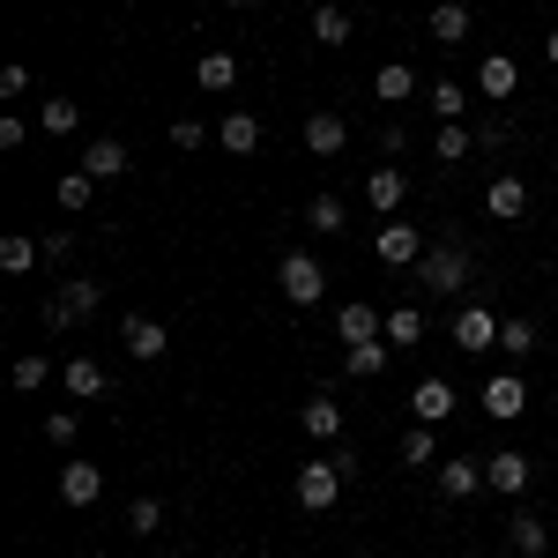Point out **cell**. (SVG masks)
Returning <instances> with one entry per match:
<instances>
[{
	"label": "cell",
	"instance_id": "47",
	"mask_svg": "<svg viewBox=\"0 0 558 558\" xmlns=\"http://www.w3.org/2000/svg\"><path fill=\"white\" fill-rule=\"evenodd\" d=\"M223 8H246V0H223Z\"/></svg>",
	"mask_w": 558,
	"mask_h": 558
},
{
	"label": "cell",
	"instance_id": "29",
	"mask_svg": "<svg viewBox=\"0 0 558 558\" xmlns=\"http://www.w3.org/2000/svg\"><path fill=\"white\" fill-rule=\"evenodd\" d=\"M52 194H60V209H68V216H83L89 202H97V179L75 165V172H60V186H52Z\"/></svg>",
	"mask_w": 558,
	"mask_h": 558
},
{
	"label": "cell",
	"instance_id": "13",
	"mask_svg": "<svg viewBox=\"0 0 558 558\" xmlns=\"http://www.w3.org/2000/svg\"><path fill=\"white\" fill-rule=\"evenodd\" d=\"M454 343L462 350H499V313H492V305H454Z\"/></svg>",
	"mask_w": 558,
	"mask_h": 558
},
{
	"label": "cell",
	"instance_id": "35",
	"mask_svg": "<svg viewBox=\"0 0 558 558\" xmlns=\"http://www.w3.org/2000/svg\"><path fill=\"white\" fill-rule=\"evenodd\" d=\"M8 380L23 387V395H38V387L52 380V365H45V350H23V357H15V365H8Z\"/></svg>",
	"mask_w": 558,
	"mask_h": 558
},
{
	"label": "cell",
	"instance_id": "43",
	"mask_svg": "<svg viewBox=\"0 0 558 558\" xmlns=\"http://www.w3.org/2000/svg\"><path fill=\"white\" fill-rule=\"evenodd\" d=\"M23 142H31V128H23V120H15V112H0V149H8V157H15V149H23Z\"/></svg>",
	"mask_w": 558,
	"mask_h": 558
},
{
	"label": "cell",
	"instance_id": "21",
	"mask_svg": "<svg viewBox=\"0 0 558 558\" xmlns=\"http://www.w3.org/2000/svg\"><path fill=\"white\" fill-rule=\"evenodd\" d=\"M507 544H514L521 558H544V551H551V529L529 514V507H514V514H507Z\"/></svg>",
	"mask_w": 558,
	"mask_h": 558
},
{
	"label": "cell",
	"instance_id": "37",
	"mask_svg": "<svg viewBox=\"0 0 558 558\" xmlns=\"http://www.w3.org/2000/svg\"><path fill=\"white\" fill-rule=\"evenodd\" d=\"M83 128V105L75 97H45V134H75Z\"/></svg>",
	"mask_w": 558,
	"mask_h": 558
},
{
	"label": "cell",
	"instance_id": "2",
	"mask_svg": "<svg viewBox=\"0 0 558 558\" xmlns=\"http://www.w3.org/2000/svg\"><path fill=\"white\" fill-rule=\"evenodd\" d=\"M357 476L350 454H320V462H299V507L305 514H328L336 499H343V484Z\"/></svg>",
	"mask_w": 558,
	"mask_h": 558
},
{
	"label": "cell",
	"instance_id": "9",
	"mask_svg": "<svg viewBox=\"0 0 558 558\" xmlns=\"http://www.w3.org/2000/svg\"><path fill=\"white\" fill-rule=\"evenodd\" d=\"M425 31H432V45H470V31H476V15H470V0H432V15H425Z\"/></svg>",
	"mask_w": 558,
	"mask_h": 558
},
{
	"label": "cell",
	"instance_id": "11",
	"mask_svg": "<svg viewBox=\"0 0 558 558\" xmlns=\"http://www.w3.org/2000/svg\"><path fill=\"white\" fill-rule=\"evenodd\" d=\"M484 209H492V223H521V216H529V179L499 172L492 186H484Z\"/></svg>",
	"mask_w": 558,
	"mask_h": 558
},
{
	"label": "cell",
	"instance_id": "12",
	"mask_svg": "<svg viewBox=\"0 0 558 558\" xmlns=\"http://www.w3.org/2000/svg\"><path fill=\"white\" fill-rule=\"evenodd\" d=\"M476 89H484L492 105H507V97L521 89V60L514 52H484V60H476Z\"/></svg>",
	"mask_w": 558,
	"mask_h": 558
},
{
	"label": "cell",
	"instance_id": "7",
	"mask_svg": "<svg viewBox=\"0 0 558 558\" xmlns=\"http://www.w3.org/2000/svg\"><path fill=\"white\" fill-rule=\"evenodd\" d=\"M120 343H128V357H142V365H165L172 336H165V320H149V313H128V320H120Z\"/></svg>",
	"mask_w": 558,
	"mask_h": 558
},
{
	"label": "cell",
	"instance_id": "42",
	"mask_svg": "<svg viewBox=\"0 0 558 558\" xmlns=\"http://www.w3.org/2000/svg\"><path fill=\"white\" fill-rule=\"evenodd\" d=\"M23 89H31V68H23V60H8V68H0V97H8V105H15V97H23Z\"/></svg>",
	"mask_w": 558,
	"mask_h": 558
},
{
	"label": "cell",
	"instance_id": "48",
	"mask_svg": "<svg viewBox=\"0 0 558 558\" xmlns=\"http://www.w3.org/2000/svg\"><path fill=\"white\" fill-rule=\"evenodd\" d=\"M313 8H328V0H313Z\"/></svg>",
	"mask_w": 558,
	"mask_h": 558
},
{
	"label": "cell",
	"instance_id": "14",
	"mask_svg": "<svg viewBox=\"0 0 558 558\" xmlns=\"http://www.w3.org/2000/svg\"><path fill=\"white\" fill-rule=\"evenodd\" d=\"M521 410H529V387H521V373H492V380H484V417L514 425Z\"/></svg>",
	"mask_w": 558,
	"mask_h": 558
},
{
	"label": "cell",
	"instance_id": "20",
	"mask_svg": "<svg viewBox=\"0 0 558 558\" xmlns=\"http://www.w3.org/2000/svg\"><path fill=\"white\" fill-rule=\"evenodd\" d=\"M97 492H105V470H97V462H68V470H60V499H68V507H97Z\"/></svg>",
	"mask_w": 558,
	"mask_h": 558
},
{
	"label": "cell",
	"instance_id": "16",
	"mask_svg": "<svg viewBox=\"0 0 558 558\" xmlns=\"http://www.w3.org/2000/svg\"><path fill=\"white\" fill-rule=\"evenodd\" d=\"M60 380H68V395H75V402H97V395H112V373H105L97 357H68V365H60Z\"/></svg>",
	"mask_w": 558,
	"mask_h": 558
},
{
	"label": "cell",
	"instance_id": "28",
	"mask_svg": "<svg viewBox=\"0 0 558 558\" xmlns=\"http://www.w3.org/2000/svg\"><path fill=\"white\" fill-rule=\"evenodd\" d=\"M387 350H395V343H350L343 350V373H350V380H380V373H387Z\"/></svg>",
	"mask_w": 558,
	"mask_h": 558
},
{
	"label": "cell",
	"instance_id": "1",
	"mask_svg": "<svg viewBox=\"0 0 558 558\" xmlns=\"http://www.w3.org/2000/svg\"><path fill=\"white\" fill-rule=\"evenodd\" d=\"M476 276V260L462 239H439V246H425V260H417V291H432V299H462Z\"/></svg>",
	"mask_w": 558,
	"mask_h": 558
},
{
	"label": "cell",
	"instance_id": "26",
	"mask_svg": "<svg viewBox=\"0 0 558 558\" xmlns=\"http://www.w3.org/2000/svg\"><path fill=\"white\" fill-rule=\"evenodd\" d=\"M216 134H223L231 157H254V149H260V120H254V112H223V128H216Z\"/></svg>",
	"mask_w": 558,
	"mask_h": 558
},
{
	"label": "cell",
	"instance_id": "34",
	"mask_svg": "<svg viewBox=\"0 0 558 558\" xmlns=\"http://www.w3.org/2000/svg\"><path fill=\"white\" fill-rule=\"evenodd\" d=\"M313 38H320V45H350V8H336V0L313 8Z\"/></svg>",
	"mask_w": 558,
	"mask_h": 558
},
{
	"label": "cell",
	"instance_id": "6",
	"mask_svg": "<svg viewBox=\"0 0 558 558\" xmlns=\"http://www.w3.org/2000/svg\"><path fill=\"white\" fill-rule=\"evenodd\" d=\"M75 165H83L97 186H112V179H128V172H134V157H128V142H120V134H97V142H89Z\"/></svg>",
	"mask_w": 558,
	"mask_h": 558
},
{
	"label": "cell",
	"instance_id": "19",
	"mask_svg": "<svg viewBox=\"0 0 558 558\" xmlns=\"http://www.w3.org/2000/svg\"><path fill=\"white\" fill-rule=\"evenodd\" d=\"M439 492H447V499H476V492H492V484H484V462H470V454L439 462Z\"/></svg>",
	"mask_w": 558,
	"mask_h": 558
},
{
	"label": "cell",
	"instance_id": "27",
	"mask_svg": "<svg viewBox=\"0 0 558 558\" xmlns=\"http://www.w3.org/2000/svg\"><path fill=\"white\" fill-rule=\"evenodd\" d=\"M439 462V425H410L402 432V470H432Z\"/></svg>",
	"mask_w": 558,
	"mask_h": 558
},
{
	"label": "cell",
	"instance_id": "46",
	"mask_svg": "<svg viewBox=\"0 0 558 558\" xmlns=\"http://www.w3.org/2000/svg\"><path fill=\"white\" fill-rule=\"evenodd\" d=\"M544 60H551V68H558V31H551V38H544Z\"/></svg>",
	"mask_w": 558,
	"mask_h": 558
},
{
	"label": "cell",
	"instance_id": "17",
	"mask_svg": "<svg viewBox=\"0 0 558 558\" xmlns=\"http://www.w3.org/2000/svg\"><path fill=\"white\" fill-rule=\"evenodd\" d=\"M343 142H350L343 112H313V120H305V149H313V157H343Z\"/></svg>",
	"mask_w": 558,
	"mask_h": 558
},
{
	"label": "cell",
	"instance_id": "24",
	"mask_svg": "<svg viewBox=\"0 0 558 558\" xmlns=\"http://www.w3.org/2000/svg\"><path fill=\"white\" fill-rule=\"evenodd\" d=\"M0 268H8V276H31V268H45L38 239H31V231H0Z\"/></svg>",
	"mask_w": 558,
	"mask_h": 558
},
{
	"label": "cell",
	"instance_id": "25",
	"mask_svg": "<svg viewBox=\"0 0 558 558\" xmlns=\"http://www.w3.org/2000/svg\"><path fill=\"white\" fill-rule=\"evenodd\" d=\"M387 343H425V305H387V328H380Z\"/></svg>",
	"mask_w": 558,
	"mask_h": 558
},
{
	"label": "cell",
	"instance_id": "41",
	"mask_svg": "<svg viewBox=\"0 0 558 558\" xmlns=\"http://www.w3.org/2000/svg\"><path fill=\"white\" fill-rule=\"evenodd\" d=\"M75 410H52V417H45V439H52V447H75Z\"/></svg>",
	"mask_w": 558,
	"mask_h": 558
},
{
	"label": "cell",
	"instance_id": "4",
	"mask_svg": "<svg viewBox=\"0 0 558 558\" xmlns=\"http://www.w3.org/2000/svg\"><path fill=\"white\" fill-rule=\"evenodd\" d=\"M484 484H492L499 499H529V484H536V462H529L521 447H499V454H484Z\"/></svg>",
	"mask_w": 558,
	"mask_h": 558
},
{
	"label": "cell",
	"instance_id": "23",
	"mask_svg": "<svg viewBox=\"0 0 558 558\" xmlns=\"http://www.w3.org/2000/svg\"><path fill=\"white\" fill-rule=\"evenodd\" d=\"M373 97H380V105H410V97H417V68H410V60H387L380 75H373Z\"/></svg>",
	"mask_w": 558,
	"mask_h": 558
},
{
	"label": "cell",
	"instance_id": "32",
	"mask_svg": "<svg viewBox=\"0 0 558 558\" xmlns=\"http://www.w3.org/2000/svg\"><path fill=\"white\" fill-rule=\"evenodd\" d=\"M60 299H68V313H75V320H89V313L105 305V283H97V276H75V283H60Z\"/></svg>",
	"mask_w": 558,
	"mask_h": 558
},
{
	"label": "cell",
	"instance_id": "10",
	"mask_svg": "<svg viewBox=\"0 0 558 558\" xmlns=\"http://www.w3.org/2000/svg\"><path fill=\"white\" fill-rule=\"evenodd\" d=\"M380 328H387V313H373V305H365V299H343V313H336V343H387V336H380Z\"/></svg>",
	"mask_w": 558,
	"mask_h": 558
},
{
	"label": "cell",
	"instance_id": "18",
	"mask_svg": "<svg viewBox=\"0 0 558 558\" xmlns=\"http://www.w3.org/2000/svg\"><path fill=\"white\" fill-rule=\"evenodd\" d=\"M194 83L209 89V97L239 89V52H231V45H223V52H202V60H194Z\"/></svg>",
	"mask_w": 558,
	"mask_h": 558
},
{
	"label": "cell",
	"instance_id": "15",
	"mask_svg": "<svg viewBox=\"0 0 558 558\" xmlns=\"http://www.w3.org/2000/svg\"><path fill=\"white\" fill-rule=\"evenodd\" d=\"M365 202H373L380 216H395L402 202H410V172H402V165H373V179H365Z\"/></svg>",
	"mask_w": 558,
	"mask_h": 558
},
{
	"label": "cell",
	"instance_id": "33",
	"mask_svg": "<svg viewBox=\"0 0 558 558\" xmlns=\"http://www.w3.org/2000/svg\"><path fill=\"white\" fill-rule=\"evenodd\" d=\"M470 149H476V134L462 128V120H454V128H439V134H432V157H439V165H462Z\"/></svg>",
	"mask_w": 558,
	"mask_h": 558
},
{
	"label": "cell",
	"instance_id": "5",
	"mask_svg": "<svg viewBox=\"0 0 558 558\" xmlns=\"http://www.w3.org/2000/svg\"><path fill=\"white\" fill-rule=\"evenodd\" d=\"M373 254H380L387 268H417V260H425V231L402 223V216H387L380 231H373Z\"/></svg>",
	"mask_w": 558,
	"mask_h": 558
},
{
	"label": "cell",
	"instance_id": "36",
	"mask_svg": "<svg viewBox=\"0 0 558 558\" xmlns=\"http://www.w3.org/2000/svg\"><path fill=\"white\" fill-rule=\"evenodd\" d=\"M499 350H507V357H529V350H536V320H529V313L499 320Z\"/></svg>",
	"mask_w": 558,
	"mask_h": 558
},
{
	"label": "cell",
	"instance_id": "30",
	"mask_svg": "<svg viewBox=\"0 0 558 558\" xmlns=\"http://www.w3.org/2000/svg\"><path fill=\"white\" fill-rule=\"evenodd\" d=\"M305 231L336 239V231H343V194H313V202H305Z\"/></svg>",
	"mask_w": 558,
	"mask_h": 558
},
{
	"label": "cell",
	"instance_id": "22",
	"mask_svg": "<svg viewBox=\"0 0 558 558\" xmlns=\"http://www.w3.org/2000/svg\"><path fill=\"white\" fill-rule=\"evenodd\" d=\"M299 425L313 432V439H343V402H336V395H305Z\"/></svg>",
	"mask_w": 558,
	"mask_h": 558
},
{
	"label": "cell",
	"instance_id": "40",
	"mask_svg": "<svg viewBox=\"0 0 558 558\" xmlns=\"http://www.w3.org/2000/svg\"><path fill=\"white\" fill-rule=\"evenodd\" d=\"M202 142H209V128H202V120H172V149H179V157H194Z\"/></svg>",
	"mask_w": 558,
	"mask_h": 558
},
{
	"label": "cell",
	"instance_id": "45",
	"mask_svg": "<svg viewBox=\"0 0 558 558\" xmlns=\"http://www.w3.org/2000/svg\"><path fill=\"white\" fill-rule=\"evenodd\" d=\"M380 149H387V157H402V149H410V134H402V120H387V128H380Z\"/></svg>",
	"mask_w": 558,
	"mask_h": 558
},
{
	"label": "cell",
	"instance_id": "39",
	"mask_svg": "<svg viewBox=\"0 0 558 558\" xmlns=\"http://www.w3.org/2000/svg\"><path fill=\"white\" fill-rule=\"evenodd\" d=\"M38 254H45V268H68V260H75V231H45Z\"/></svg>",
	"mask_w": 558,
	"mask_h": 558
},
{
	"label": "cell",
	"instance_id": "38",
	"mask_svg": "<svg viewBox=\"0 0 558 558\" xmlns=\"http://www.w3.org/2000/svg\"><path fill=\"white\" fill-rule=\"evenodd\" d=\"M128 529H134V536H157V529H165V507H157V499L142 492V499L128 507Z\"/></svg>",
	"mask_w": 558,
	"mask_h": 558
},
{
	"label": "cell",
	"instance_id": "44",
	"mask_svg": "<svg viewBox=\"0 0 558 558\" xmlns=\"http://www.w3.org/2000/svg\"><path fill=\"white\" fill-rule=\"evenodd\" d=\"M507 134H514L507 120H484V128H476V149H507Z\"/></svg>",
	"mask_w": 558,
	"mask_h": 558
},
{
	"label": "cell",
	"instance_id": "3",
	"mask_svg": "<svg viewBox=\"0 0 558 558\" xmlns=\"http://www.w3.org/2000/svg\"><path fill=\"white\" fill-rule=\"evenodd\" d=\"M276 283H283V299H291V305H320V299H328V268H320L313 254H283V260H276Z\"/></svg>",
	"mask_w": 558,
	"mask_h": 558
},
{
	"label": "cell",
	"instance_id": "31",
	"mask_svg": "<svg viewBox=\"0 0 558 558\" xmlns=\"http://www.w3.org/2000/svg\"><path fill=\"white\" fill-rule=\"evenodd\" d=\"M462 105H470V97H462V83H432L425 89V112L439 120V128H454V120H462Z\"/></svg>",
	"mask_w": 558,
	"mask_h": 558
},
{
	"label": "cell",
	"instance_id": "8",
	"mask_svg": "<svg viewBox=\"0 0 558 558\" xmlns=\"http://www.w3.org/2000/svg\"><path fill=\"white\" fill-rule=\"evenodd\" d=\"M410 410H417V425H447V417L462 410V395H454V380H439V373H425V380L410 387Z\"/></svg>",
	"mask_w": 558,
	"mask_h": 558
}]
</instances>
